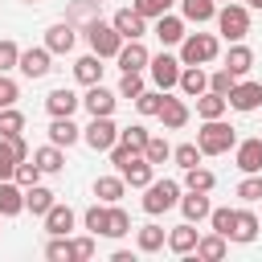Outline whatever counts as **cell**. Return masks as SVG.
<instances>
[{"instance_id":"cell-1","label":"cell","mask_w":262,"mask_h":262,"mask_svg":"<svg viewBox=\"0 0 262 262\" xmlns=\"http://www.w3.org/2000/svg\"><path fill=\"white\" fill-rule=\"evenodd\" d=\"M196 147L205 156H225L237 147V131L225 123V119H201V131H196Z\"/></svg>"},{"instance_id":"cell-2","label":"cell","mask_w":262,"mask_h":262,"mask_svg":"<svg viewBox=\"0 0 262 262\" xmlns=\"http://www.w3.org/2000/svg\"><path fill=\"white\" fill-rule=\"evenodd\" d=\"M217 53H221L217 33H188L180 41V61L184 66H209V61H217Z\"/></svg>"},{"instance_id":"cell-3","label":"cell","mask_w":262,"mask_h":262,"mask_svg":"<svg viewBox=\"0 0 262 262\" xmlns=\"http://www.w3.org/2000/svg\"><path fill=\"white\" fill-rule=\"evenodd\" d=\"M86 45H90V53H98V57H119V49H123V33L111 25V20H90L86 29Z\"/></svg>"},{"instance_id":"cell-4","label":"cell","mask_w":262,"mask_h":262,"mask_svg":"<svg viewBox=\"0 0 262 262\" xmlns=\"http://www.w3.org/2000/svg\"><path fill=\"white\" fill-rule=\"evenodd\" d=\"M217 33L233 45V41H246V33H250V4H221L217 8Z\"/></svg>"},{"instance_id":"cell-5","label":"cell","mask_w":262,"mask_h":262,"mask_svg":"<svg viewBox=\"0 0 262 262\" xmlns=\"http://www.w3.org/2000/svg\"><path fill=\"white\" fill-rule=\"evenodd\" d=\"M176 205H180V184L176 180H151L143 188V213L147 217H160V213H168Z\"/></svg>"},{"instance_id":"cell-6","label":"cell","mask_w":262,"mask_h":262,"mask_svg":"<svg viewBox=\"0 0 262 262\" xmlns=\"http://www.w3.org/2000/svg\"><path fill=\"white\" fill-rule=\"evenodd\" d=\"M82 139H86V147H94V151H111V147L119 143V127H115L111 115H90V127H82Z\"/></svg>"},{"instance_id":"cell-7","label":"cell","mask_w":262,"mask_h":262,"mask_svg":"<svg viewBox=\"0 0 262 262\" xmlns=\"http://www.w3.org/2000/svg\"><path fill=\"white\" fill-rule=\"evenodd\" d=\"M180 70H184V61L172 57V53H156V57L147 61V74H151L156 90H172V86H180Z\"/></svg>"},{"instance_id":"cell-8","label":"cell","mask_w":262,"mask_h":262,"mask_svg":"<svg viewBox=\"0 0 262 262\" xmlns=\"http://www.w3.org/2000/svg\"><path fill=\"white\" fill-rule=\"evenodd\" d=\"M262 106V82H242L229 90V111H242V115H254Z\"/></svg>"},{"instance_id":"cell-9","label":"cell","mask_w":262,"mask_h":262,"mask_svg":"<svg viewBox=\"0 0 262 262\" xmlns=\"http://www.w3.org/2000/svg\"><path fill=\"white\" fill-rule=\"evenodd\" d=\"M49 61H53V53H49L45 45H33V49H20V66H16V70H20L25 78H33V82H37V78H45V74L53 70Z\"/></svg>"},{"instance_id":"cell-10","label":"cell","mask_w":262,"mask_h":262,"mask_svg":"<svg viewBox=\"0 0 262 262\" xmlns=\"http://www.w3.org/2000/svg\"><path fill=\"white\" fill-rule=\"evenodd\" d=\"M82 106H86L90 115H115V106H119V90H106L102 82H94V86H86Z\"/></svg>"},{"instance_id":"cell-11","label":"cell","mask_w":262,"mask_h":262,"mask_svg":"<svg viewBox=\"0 0 262 262\" xmlns=\"http://www.w3.org/2000/svg\"><path fill=\"white\" fill-rule=\"evenodd\" d=\"M119 176H123V180H127L131 188H147V184L156 180V164H151V160H147V156L139 151V156H131V160H127V164L119 168Z\"/></svg>"},{"instance_id":"cell-12","label":"cell","mask_w":262,"mask_h":262,"mask_svg":"<svg viewBox=\"0 0 262 262\" xmlns=\"http://www.w3.org/2000/svg\"><path fill=\"white\" fill-rule=\"evenodd\" d=\"M111 25L123 33V41H143V33H147V16L135 12V8H119L111 16Z\"/></svg>"},{"instance_id":"cell-13","label":"cell","mask_w":262,"mask_h":262,"mask_svg":"<svg viewBox=\"0 0 262 262\" xmlns=\"http://www.w3.org/2000/svg\"><path fill=\"white\" fill-rule=\"evenodd\" d=\"M74 45H78V29H74L70 20H57V25L45 29V49H49V53H70Z\"/></svg>"},{"instance_id":"cell-14","label":"cell","mask_w":262,"mask_h":262,"mask_svg":"<svg viewBox=\"0 0 262 262\" xmlns=\"http://www.w3.org/2000/svg\"><path fill=\"white\" fill-rule=\"evenodd\" d=\"M78 106H82V98H78L70 86H57V90L45 94V111H49V119H66V115H74Z\"/></svg>"},{"instance_id":"cell-15","label":"cell","mask_w":262,"mask_h":262,"mask_svg":"<svg viewBox=\"0 0 262 262\" xmlns=\"http://www.w3.org/2000/svg\"><path fill=\"white\" fill-rule=\"evenodd\" d=\"M196 242H201V233H196V225H192V221H184V225L168 229V250H172V254H180V258L196 254Z\"/></svg>"},{"instance_id":"cell-16","label":"cell","mask_w":262,"mask_h":262,"mask_svg":"<svg viewBox=\"0 0 262 262\" xmlns=\"http://www.w3.org/2000/svg\"><path fill=\"white\" fill-rule=\"evenodd\" d=\"M233 164H237L242 172H262V139H258V135H254V139H237Z\"/></svg>"},{"instance_id":"cell-17","label":"cell","mask_w":262,"mask_h":262,"mask_svg":"<svg viewBox=\"0 0 262 262\" xmlns=\"http://www.w3.org/2000/svg\"><path fill=\"white\" fill-rule=\"evenodd\" d=\"M156 37H160V45H180L188 33H184V16H172V12H164V16H156V29H151Z\"/></svg>"},{"instance_id":"cell-18","label":"cell","mask_w":262,"mask_h":262,"mask_svg":"<svg viewBox=\"0 0 262 262\" xmlns=\"http://www.w3.org/2000/svg\"><path fill=\"white\" fill-rule=\"evenodd\" d=\"M119 70L127 74V70H147V61H151V53H147V45L143 41H123V49H119Z\"/></svg>"},{"instance_id":"cell-19","label":"cell","mask_w":262,"mask_h":262,"mask_svg":"<svg viewBox=\"0 0 262 262\" xmlns=\"http://www.w3.org/2000/svg\"><path fill=\"white\" fill-rule=\"evenodd\" d=\"M156 119L164 123V131H180V127L192 119V111H188V102H184V98H164V111H160Z\"/></svg>"},{"instance_id":"cell-20","label":"cell","mask_w":262,"mask_h":262,"mask_svg":"<svg viewBox=\"0 0 262 262\" xmlns=\"http://www.w3.org/2000/svg\"><path fill=\"white\" fill-rule=\"evenodd\" d=\"M180 213H184V221H209V213H213V201H209V192H192L188 188V196H180Z\"/></svg>"},{"instance_id":"cell-21","label":"cell","mask_w":262,"mask_h":262,"mask_svg":"<svg viewBox=\"0 0 262 262\" xmlns=\"http://www.w3.org/2000/svg\"><path fill=\"white\" fill-rule=\"evenodd\" d=\"M135 246H139V254H160L168 246V229H160L156 221H147V225L135 229Z\"/></svg>"},{"instance_id":"cell-22","label":"cell","mask_w":262,"mask_h":262,"mask_svg":"<svg viewBox=\"0 0 262 262\" xmlns=\"http://www.w3.org/2000/svg\"><path fill=\"white\" fill-rule=\"evenodd\" d=\"M25 213V188L16 180H0V217H20Z\"/></svg>"},{"instance_id":"cell-23","label":"cell","mask_w":262,"mask_h":262,"mask_svg":"<svg viewBox=\"0 0 262 262\" xmlns=\"http://www.w3.org/2000/svg\"><path fill=\"white\" fill-rule=\"evenodd\" d=\"M82 139V127L74 123V115H66V119H53L49 123V143H57V147H74Z\"/></svg>"},{"instance_id":"cell-24","label":"cell","mask_w":262,"mask_h":262,"mask_svg":"<svg viewBox=\"0 0 262 262\" xmlns=\"http://www.w3.org/2000/svg\"><path fill=\"white\" fill-rule=\"evenodd\" d=\"M53 205H57L53 188H45V184H33V188H25V213H33V217H45Z\"/></svg>"},{"instance_id":"cell-25","label":"cell","mask_w":262,"mask_h":262,"mask_svg":"<svg viewBox=\"0 0 262 262\" xmlns=\"http://www.w3.org/2000/svg\"><path fill=\"white\" fill-rule=\"evenodd\" d=\"M176 4H180V16L192 20V25L217 20V0H176Z\"/></svg>"},{"instance_id":"cell-26","label":"cell","mask_w":262,"mask_h":262,"mask_svg":"<svg viewBox=\"0 0 262 262\" xmlns=\"http://www.w3.org/2000/svg\"><path fill=\"white\" fill-rule=\"evenodd\" d=\"M225 70H233L237 78H246V74L254 70V49H250V45H242V41H233V45H229V53H225Z\"/></svg>"},{"instance_id":"cell-27","label":"cell","mask_w":262,"mask_h":262,"mask_svg":"<svg viewBox=\"0 0 262 262\" xmlns=\"http://www.w3.org/2000/svg\"><path fill=\"white\" fill-rule=\"evenodd\" d=\"M74 78H78L82 86L102 82V57H98V53H82V57L74 61Z\"/></svg>"},{"instance_id":"cell-28","label":"cell","mask_w":262,"mask_h":262,"mask_svg":"<svg viewBox=\"0 0 262 262\" xmlns=\"http://www.w3.org/2000/svg\"><path fill=\"white\" fill-rule=\"evenodd\" d=\"M225 111H229V98L225 94H217V90L196 94V115L201 119H225Z\"/></svg>"},{"instance_id":"cell-29","label":"cell","mask_w":262,"mask_h":262,"mask_svg":"<svg viewBox=\"0 0 262 262\" xmlns=\"http://www.w3.org/2000/svg\"><path fill=\"white\" fill-rule=\"evenodd\" d=\"M33 160H37V168H41L45 176H57V172L66 168V151H61L57 143H45V147H37V151H33Z\"/></svg>"},{"instance_id":"cell-30","label":"cell","mask_w":262,"mask_h":262,"mask_svg":"<svg viewBox=\"0 0 262 262\" xmlns=\"http://www.w3.org/2000/svg\"><path fill=\"white\" fill-rule=\"evenodd\" d=\"M123 192H127V180H123V176H98V180H94V196H98L102 205L123 201Z\"/></svg>"},{"instance_id":"cell-31","label":"cell","mask_w":262,"mask_h":262,"mask_svg":"<svg viewBox=\"0 0 262 262\" xmlns=\"http://www.w3.org/2000/svg\"><path fill=\"white\" fill-rule=\"evenodd\" d=\"M74 221H78V217H74V209L57 201V205L45 213V233H70V229H74Z\"/></svg>"},{"instance_id":"cell-32","label":"cell","mask_w":262,"mask_h":262,"mask_svg":"<svg viewBox=\"0 0 262 262\" xmlns=\"http://www.w3.org/2000/svg\"><path fill=\"white\" fill-rule=\"evenodd\" d=\"M131 233V213L115 201V205H106V233L102 237H127Z\"/></svg>"},{"instance_id":"cell-33","label":"cell","mask_w":262,"mask_h":262,"mask_svg":"<svg viewBox=\"0 0 262 262\" xmlns=\"http://www.w3.org/2000/svg\"><path fill=\"white\" fill-rule=\"evenodd\" d=\"M258 229H262V221H258L250 209H237V221H233V237H229V242H242V246H250V242L258 237Z\"/></svg>"},{"instance_id":"cell-34","label":"cell","mask_w":262,"mask_h":262,"mask_svg":"<svg viewBox=\"0 0 262 262\" xmlns=\"http://www.w3.org/2000/svg\"><path fill=\"white\" fill-rule=\"evenodd\" d=\"M180 90H184L188 98L205 94V90H209V74H205L201 66H184V70H180Z\"/></svg>"},{"instance_id":"cell-35","label":"cell","mask_w":262,"mask_h":262,"mask_svg":"<svg viewBox=\"0 0 262 262\" xmlns=\"http://www.w3.org/2000/svg\"><path fill=\"white\" fill-rule=\"evenodd\" d=\"M225 246H229V237L205 233V237L196 242V258H201V262H221V258H225Z\"/></svg>"},{"instance_id":"cell-36","label":"cell","mask_w":262,"mask_h":262,"mask_svg":"<svg viewBox=\"0 0 262 262\" xmlns=\"http://www.w3.org/2000/svg\"><path fill=\"white\" fill-rule=\"evenodd\" d=\"M184 188H192V192H213L217 188V176L209 172V168H184Z\"/></svg>"},{"instance_id":"cell-37","label":"cell","mask_w":262,"mask_h":262,"mask_svg":"<svg viewBox=\"0 0 262 262\" xmlns=\"http://www.w3.org/2000/svg\"><path fill=\"white\" fill-rule=\"evenodd\" d=\"M98 4H102V0H74V4H70V12H66V20L86 29L90 20H98Z\"/></svg>"},{"instance_id":"cell-38","label":"cell","mask_w":262,"mask_h":262,"mask_svg":"<svg viewBox=\"0 0 262 262\" xmlns=\"http://www.w3.org/2000/svg\"><path fill=\"white\" fill-rule=\"evenodd\" d=\"M233 221H237V209H229V205H217V209L209 213V225H213V233H221V237H233Z\"/></svg>"},{"instance_id":"cell-39","label":"cell","mask_w":262,"mask_h":262,"mask_svg":"<svg viewBox=\"0 0 262 262\" xmlns=\"http://www.w3.org/2000/svg\"><path fill=\"white\" fill-rule=\"evenodd\" d=\"M164 98H168V90H143V94L135 98V111H139L143 119H151V115L164 111Z\"/></svg>"},{"instance_id":"cell-40","label":"cell","mask_w":262,"mask_h":262,"mask_svg":"<svg viewBox=\"0 0 262 262\" xmlns=\"http://www.w3.org/2000/svg\"><path fill=\"white\" fill-rule=\"evenodd\" d=\"M82 225H86V233L102 237V233H106V205H102V201H94V205L82 213Z\"/></svg>"},{"instance_id":"cell-41","label":"cell","mask_w":262,"mask_h":262,"mask_svg":"<svg viewBox=\"0 0 262 262\" xmlns=\"http://www.w3.org/2000/svg\"><path fill=\"white\" fill-rule=\"evenodd\" d=\"M25 131V115L16 111V106H4L0 111V139H12V135H20Z\"/></svg>"},{"instance_id":"cell-42","label":"cell","mask_w":262,"mask_h":262,"mask_svg":"<svg viewBox=\"0 0 262 262\" xmlns=\"http://www.w3.org/2000/svg\"><path fill=\"white\" fill-rule=\"evenodd\" d=\"M147 86H143V70H127L119 78V98H139Z\"/></svg>"},{"instance_id":"cell-43","label":"cell","mask_w":262,"mask_h":262,"mask_svg":"<svg viewBox=\"0 0 262 262\" xmlns=\"http://www.w3.org/2000/svg\"><path fill=\"white\" fill-rule=\"evenodd\" d=\"M147 139H151V131H147L143 123H131V127H123V131H119V143H127V147H135V151H143V147H147Z\"/></svg>"},{"instance_id":"cell-44","label":"cell","mask_w":262,"mask_h":262,"mask_svg":"<svg viewBox=\"0 0 262 262\" xmlns=\"http://www.w3.org/2000/svg\"><path fill=\"white\" fill-rule=\"evenodd\" d=\"M41 176H45V172H41V168H37V160L29 156V160H20V164H16V176H12V180H16L20 188H33V184H41Z\"/></svg>"},{"instance_id":"cell-45","label":"cell","mask_w":262,"mask_h":262,"mask_svg":"<svg viewBox=\"0 0 262 262\" xmlns=\"http://www.w3.org/2000/svg\"><path fill=\"white\" fill-rule=\"evenodd\" d=\"M94 250H98V242H94V233H82V237H70V262H86V258H94Z\"/></svg>"},{"instance_id":"cell-46","label":"cell","mask_w":262,"mask_h":262,"mask_svg":"<svg viewBox=\"0 0 262 262\" xmlns=\"http://www.w3.org/2000/svg\"><path fill=\"white\" fill-rule=\"evenodd\" d=\"M237 86V74L233 70H225V66H217L213 74H209V90H217V94H225L229 98V90Z\"/></svg>"},{"instance_id":"cell-47","label":"cell","mask_w":262,"mask_h":262,"mask_svg":"<svg viewBox=\"0 0 262 262\" xmlns=\"http://www.w3.org/2000/svg\"><path fill=\"white\" fill-rule=\"evenodd\" d=\"M143 156H147V160L160 168L164 160H172V143H168L164 135H151V139H147V147H143Z\"/></svg>"},{"instance_id":"cell-48","label":"cell","mask_w":262,"mask_h":262,"mask_svg":"<svg viewBox=\"0 0 262 262\" xmlns=\"http://www.w3.org/2000/svg\"><path fill=\"white\" fill-rule=\"evenodd\" d=\"M45 258H49V262H70V233H49Z\"/></svg>"},{"instance_id":"cell-49","label":"cell","mask_w":262,"mask_h":262,"mask_svg":"<svg viewBox=\"0 0 262 262\" xmlns=\"http://www.w3.org/2000/svg\"><path fill=\"white\" fill-rule=\"evenodd\" d=\"M16 66H20V45L12 37H0V74H8Z\"/></svg>"},{"instance_id":"cell-50","label":"cell","mask_w":262,"mask_h":262,"mask_svg":"<svg viewBox=\"0 0 262 262\" xmlns=\"http://www.w3.org/2000/svg\"><path fill=\"white\" fill-rule=\"evenodd\" d=\"M16 164H20L16 147H12L8 139H0V180H12V176H16Z\"/></svg>"},{"instance_id":"cell-51","label":"cell","mask_w":262,"mask_h":262,"mask_svg":"<svg viewBox=\"0 0 262 262\" xmlns=\"http://www.w3.org/2000/svg\"><path fill=\"white\" fill-rule=\"evenodd\" d=\"M237 196L250 205V201H262V172H246V180L237 184Z\"/></svg>"},{"instance_id":"cell-52","label":"cell","mask_w":262,"mask_h":262,"mask_svg":"<svg viewBox=\"0 0 262 262\" xmlns=\"http://www.w3.org/2000/svg\"><path fill=\"white\" fill-rule=\"evenodd\" d=\"M201 156H205V151H201L196 143H180V147H172V160H176L180 168H196V164H201Z\"/></svg>"},{"instance_id":"cell-53","label":"cell","mask_w":262,"mask_h":262,"mask_svg":"<svg viewBox=\"0 0 262 262\" xmlns=\"http://www.w3.org/2000/svg\"><path fill=\"white\" fill-rule=\"evenodd\" d=\"M131 8H135V12H143L147 20H156V16H164V12L172 8V0H135Z\"/></svg>"},{"instance_id":"cell-54","label":"cell","mask_w":262,"mask_h":262,"mask_svg":"<svg viewBox=\"0 0 262 262\" xmlns=\"http://www.w3.org/2000/svg\"><path fill=\"white\" fill-rule=\"evenodd\" d=\"M16 98H20V86H16L8 74H0V111H4V106H16Z\"/></svg>"},{"instance_id":"cell-55","label":"cell","mask_w":262,"mask_h":262,"mask_svg":"<svg viewBox=\"0 0 262 262\" xmlns=\"http://www.w3.org/2000/svg\"><path fill=\"white\" fill-rule=\"evenodd\" d=\"M246 4H250V8H262V0H246Z\"/></svg>"},{"instance_id":"cell-56","label":"cell","mask_w":262,"mask_h":262,"mask_svg":"<svg viewBox=\"0 0 262 262\" xmlns=\"http://www.w3.org/2000/svg\"><path fill=\"white\" fill-rule=\"evenodd\" d=\"M25 4H41V0H25Z\"/></svg>"},{"instance_id":"cell-57","label":"cell","mask_w":262,"mask_h":262,"mask_svg":"<svg viewBox=\"0 0 262 262\" xmlns=\"http://www.w3.org/2000/svg\"><path fill=\"white\" fill-rule=\"evenodd\" d=\"M217 4H229V0H217Z\"/></svg>"},{"instance_id":"cell-58","label":"cell","mask_w":262,"mask_h":262,"mask_svg":"<svg viewBox=\"0 0 262 262\" xmlns=\"http://www.w3.org/2000/svg\"><path fill=\"white\" fill-rule=\"evenodd\" d=\"M172 4H176V0H172Z\"/></svg>"}]
</instances>
